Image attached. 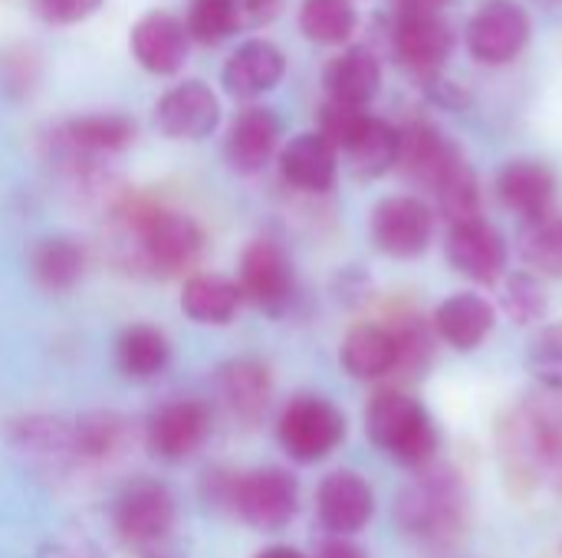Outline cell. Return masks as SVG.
<instances>
[{
  "label": "cell",
  "instance_id": "d4e9b609",
  "mask_svg": "<svg viewBox=\"0 0 562 558\" xmlns=\"http://www.w3.org/2000/svg\"><path fill=\"white\" fill-rule=\"evenodd\" d=\"M217 391L234 418L244 424H257L273 398L270 368L260 358H231L217 368Z\"/></svg>",
  "mask_w": 562,
  "mask_h": 558
},
{
  "label": "cell",
  "instance_id": "836d02e7",
  "mask_svg": "<svg viewBox=\"0 0 562 558\" xmlns=\"http://www.w3.org/2000/svg\"><path fill=\"white\" fill-rule=\"evenodd\" d=\"M10 437H13V447L30 457H43L53 464L76 457L72 424H66L59 418H23L10 428Z\"/></svg>",
  "mask_w": 562,
  "mask_h": 558
},
{
  "label": "cell",
  "instance_id": "cb8c5ba5",
  "mask_svg": "<svg viewBox=\"0 0 562 558\" xmlns=\"http://www.w3.org/2000/svg\"><path fill=\"white\" fill-rule=\"evenodd\" d=\"M497 197L504 201L507 210L520 214L524 220H537L550 214L553 197H557V178L543 161L533 158H517L504 164L497 174Z\"/></svg>",
  "mask_w": 562,
  "mask_h": 558
},
{
  "label": "cell",
  "instance_id": "6da1fadb",
  "mask_svg": "<svg viewBox=\"0 0 562 558\" xmlns=\"http://www.w3.org/2000/svg\"><path fill=\"white\" fill-rule=\"evenodd\" d=\"M497 457L510 493H562V395L520 401L497 428Z\"/></svg>",
  "mask_w": 562,
  "mask_h": 558
},
{
  "label": "cell",
  "instance_id": "74e56055",
  "mask_svg": "<svg viewBox=\"0 0 562 558\" xmlns=\"http://www.w3.org/2000/svg\"><path fill=\"white\" fill-rule=\"evenodd\" d=\"M501 309L517 326H540L550 312V299L533 273H510L501 286Z\"/></svg>",
  "mask_w": 562,
  "mask_h": 558
},
{
  "label": "cell",
  "instance_id": "f1b7e54d",
  "mask_svg": "<svg viewBox=\"0 0 562 558\" xmlns=\"http://www.w3.org/2000/svg\"><path fill=\"white\" fill-rule=\"evenodd\" d=\"M359 178H382L398 164V128L379 115H366L362 128L342 151Z\"/></svg>",
  "mask_w": 562,
  "mask_h": 558
},
{
  "label": "cell",
  "instance_id": "603a6c76",
  "mask_svg": "<svg viewBox=\"0 0 562 558\" xmlns=\"http://www.w3.org/2000/svg\"><path fill=\"white\" fill-rule=\"evenodd\" d=\"M379 86H382V66H379V56L369 46L342 49L336 59L326 62L323 89H326L329 102L366 109L379 95Z\"/></svg>",
  "mask_w": 562,
  "mask_h": 558
},
{
  "label": "cell",
  "instance_id": "8d00e7d4",
  "mask_svg": "<svg viewBox=\"0 0 562 558\" xmlns=\"http://www.w3.org/2000/svg\"><path fill=\"white\" fill-rule=\"evenodd\" d=\"M125 441V421L112 411L86 414L72 424V447L79 460H102L112 457Z\"/></svg>",
  "mask_w": 562,
  "mask_h": 558
},
{
  "label": "cell",
  "instance_id": "5b68a950",
  "mask_svg": "<svg viewBox=\"0 0 562 558\" xmlns=\"http://www.w3.org/2000/svg\"><path fill=\"white\" fill-rule=\"evenodd\" d=\"M224 500L247 526L260 533H280L300 513V483L283 467H257L250 474L231 477Z\"/></svg>",
  "mask_w": 562,
  "mask_h": 558
},
{
  "label": "cell",
  "instance_id": "9a60e30c",
  "mask_svg": "<svg viewBox=\"0 0 562 558\" xmlns=\"http://www.w3.org/2000/svg\"><path fill=\"white\" fill-rule=\"evenodd\" d=\"M445 257L461 276L491 286L507 270V240L484 217L451 224L448 240H445Z\"/></svg>",
  "mask_w": 562,
  "mask_h": 558
},
{
  "label": "cell",
  "instance_id": "b9f144b4",
  "mask_svg": "<svg viewBox=\"0 0 562 558\" xmlns=\"http://www.w3.org/2000/svg\"><path fill=\"white\" fill-rule=\"evenodd\" d=\"M240 3V13H244V26H260V23H270L283 0H237Z\"/></svg>",
  "mask_w": 562,
  "mask_h": 558
},
{
  "label": "cell",
  "instance_id": "44dd1931",
  "mask_svg": "<svg viewBox=\"0 0 562 558\" xmlns=\"http://www.w3.org/2000/svg\"><path fill=\"white\" fill-rule=\"evenodd\" d=\"M494 306L477 293H454L431 316L435 335L454 352H474L477 345H484V339L494 332Z\"/></svg>",
  "mask_w": 562,
  "mask_h": 558
},
{
  "label": "cell",
  "instance_id": "30bf717a",
  "mask_svg": "<svg viewBox=\"0 0 562 558\" xmlns=\"http://www.w3.org/2000/svg\"><path fill=\"white\" fill-rule=\"evenodd\" d=\"M372 243L395 260L422 257L435 240V210L408 194H395L375 204L369 220Z\"/></svg>",
  "mask_w": 562,
  "mask_h": 558
},
{
  "label": "cell",
  "instance_id": "d6a6232c",
  "mask_svg": "<svg viewBox=\"0 0 562 558\" xmlns=\"http://www.w3.org/2000/svg\"><path fill=\"white\" fill-rule=\"evenodd\" d=\"M438 210L451 220V224H464V220H477L481 217V187H477V174L474 168L464 161V155L438 178V184L431 187Z\"/></svg>",
  "mask_w": 562,
  "mask_h": 558
},
{
  "label": "cell",
  "instance_id": "7c38bea8",
  "mask_svg": "<svg viewBox=\"0 0 562 558\" xmlns=\"http://www.w3.org/2000/svg\"><path fill=\"white\" fill-rule=\"evenodd\" d=\"M464 39L477 62H487V66L510 62L530 43V16L520 3L491 0L471 16Z\"/></svg>",
  "mask_w": 562,
  "mask_h": 558
},
{
  "label": "cell",
  "instance_id": "1f68e13d",
  "mask_svg": "<svg viewBox=\"0 0 562 558\" xmlns=\"http://www.w3.org/2000/svg\"><path fill=\"white\" fill-rule=\"evenodd\" d=\"M520 257L524 263L550 280L562 276V214H543L527 220L520 230Z\"/></svg>",
  "mask_w": 562,
  "mask_h": 558
},
{
  "label": "cell",
  "instance_id": "5bb4252c",
  "mask_svg": "<svg viewBox=\"0 0 562 558\" xmlns=\"http://www.w3.org/2000/svg\"><path fill=\"white\" fill-rule=\"evenodd\" d=\"M375 513V493L356 470H333L316 490V516L336 539H349L369 526Z\"/></svg>",
  "mask_w": 562,
  "mask_h": 558
},
{
  "label": "cell",
  "instance_id": "7a4b0ae2",
  "mask_svg": "<svg viewBox=\"0 0 562 558\" xmlns=\"http://www.w3.org/2000/svg\"><path fill=\"white\" fill-rule=\"evenodd\" d=\"M468 516H471L468 487L461 474L448 464L422 467L395 503V520L402 533L438 549H448L464 536Z\"/></svg>",
  "mask_w": 562,
  "mask_h": 558
},
{
  "label": "cell",
  "instance_id": "4316f807",
  "mask_svg": "<svg viewBox=\"0 0 562 558\" xmlns=\"http://www.w3.org/2000/svg\"><path fill=\"white\" fill-rule=\"evenodd\" d=\"M339 362L349 378L359 382H379L395 372V339L389 326L379 322H359L346 332Z\"/></svg>",
  "mask_w": 562,
  "mask_h": 558
},
{
  "label": "cell",
  "instance_id": "8fae6325",
  "mask_svg": "<svg viewBox=\"0 0 562 558\" xmlns=\"http://www.w3.org/2000/svg\"><path fill=\"white\" fill-rule=\"evenodd\" d=\"M207 434H211V408L201 398H171L158 411H151L145 424L148 451L168 464L198 454Z\"/></svg>",
  "mask_w": 562,
  "mask_h": 558
},
{
  "label": "cell",
  "instance_id": "f35d334b",
  "mask_svg": "<svg viewBox=\"0 0 562 558\" xmlns=\"http://www.w3.org/2000/svg\"><path fill=\"white\" fill-rule=\"evenodd\" d=\"M527 372L547 388L562 395V322L543 326L527 345Z\"/></svg>",
  "mask_w": 562,
  "mask_h": 558
},
{
  "label": "cell",
  "instance_id": "d6986e66",
  "mask_svg": "<svg viewBox=\"0 0 562 558\" xmlns=\"http://www.w3.org/2000/svg\"><path fill=\"white\" fill-rule=\"evenodd\" d=\"M283 72H286V56L280 53V46H273L270 39H250L227 56L221 82L234 99H257L277 89Z\"/></svg>",
  "mask_w": 562,
  "mask_h": 558
},
{
  "label": "cell",
  "instance_id": "52a82bcc",
  "mask_svg": "<svg viewBox=\"0 0 562 558\" xmlns=\"http://www.w3.org/2000/svg\"><path fill=\"white\" fill-rule=\"evenodd\" d=\"M237 273H240L237 286H240L244 299H250L257 309H263L270 316L290 312V306L296 299V273H293V260L286 257V250L277 240H270V237L250 240L240 253Z\"/></svg>",
  "mask_w": 562,
  "mask_h": 558
},
{
  "label": "cell",
  "instance_id": "ba28073f",
  "mask_svg": "<svg viewBox=\"0 0 562 558\" xmlns=\"http://www.w3.org/2000/svg\"><path fill=\"white\" fill-rule=\"evenodd\" d=\"M389 46L398 66L431 82L454 49V30L441 13H395L389 23Z\"/></svg>",
  "mask_w": 562,
  "mask_h": 558
},
{
  "label": "cell",
  "instance_id": "f6af8a7d",
  "mask_svg": "<svg viewBox=\"0 0 562 558\" xmlns=\"http://www.w3.org/2000/svg\"><path fill=\"white\" fill-rule=\"evenodd\" d=\"M257 558H306L300 549H293V546H270V549H263V553H257Z\"/></svg>",
  "mask_w": 562,
  "mask_h": 558
},
{
  "label": "cell",
  "instance_id": "ac0fdd59",
  "mask_svg": "<svg viewBox=\"0 0 562 558\" xmlns=\"http://www.w3.org/2000/svg\"><path fill=\"white\" fill-rule=\"evenodd\" d=\"M280 135H283L280 115L267 105H250L231 122L227 138H224V155L234 171L254 174L277 155Z\"/></svg>",
  "mask_w": 562,
  "mask_h": 558
},
{
  "label": "cell",
  "instance_id": "7402d4cb",
  "mask_svg": "<svg viewBox=\"0 0 562 558\" xmlns=\"http://www.w3.org/2000/svg\"><path fill=\"white\" fill-rule=\"evenodd\" d=\"M336 155L339 151L319 132L296 135L280 148V174L296 191L326 194L336 184V168H339Z\"/></svg>",
  "mask_w": 562,
  "mask_h": 558
},
{
  "label": "cell",
  "instance_id": "60d3db41",
  "mask_svg": "<svg viewBox=\"0 0 562 558\" xmlns=\"http://www.w3.org/2000/svg\"><path fill=\"white\" fill-rule=\"evenodd\" d=\"M33 7H36V13L46 23H53V26H72L79 20H89L102 7V0H33Z\"/></svg>",
  "mask_w": 562,
  "mask_h": 558
},
{
  "label": "cell",
  "instance_id": "d590c367",
  "mask_svg": "<svg viewBox=\"0 0 562 558\" xmlns=\"http://www.w3.org/2000/svg\"><path fill=\"white\" fill-rule=\"evenodd\" d=\"M188 36L214 46L227 36H234L244 26V13L237 0H191L188 3V16H184Z\"/></svg>",
  "mask_w": 562,
  "mask_h": 558
},
{
  "label": "cell",
  "instance_id": "8992f818",
  "mask_svg": "<svg viewBox=\"0 0 562 558\" xmlns=\"http://www.w3.org/2000/svg\"><path fill=\"white\" fill-rule=\"evenodd\" d=\"M277 441L290 460L319 464L346 441V418L323 395H296L277 418Z\"/></svg>",
  "mask_w": 562,
  "mask_h": 558
},
{
  "label": "cell",
  "instance_id": "7bdbcfd3",
  "mask_svg": "<svg viewBox=\"0 0 562 558\" xmlns=\"http://www.w3.org/2000/svg\"><path fill=\"white\" fill-rule=\"evenodd\" d=\"M313 558H366V553H362L356 543H349V539H336V536H329V539L316 549V556Z\"/></svg>",
  "mask_w": 562,
  "mask_h": 558
},
{
  "label": "cell",
  "instance_id": "4dcf8cb0",
  "mask_svg": "<svg viewBox=\"0 0 562 558\" xmlns=\"http://www.w3.org/2000/svg\"><path fill=\"white\" fill-rule=\"evenodd\" d=\"M359 26V13L352 0H303L300 7V30L323 46L349 43Z\"/></svg>",
  "mask_w": 562,
  "mask_h": 558
},
{
  "label": "cell",
  "instance_id": "bcb514c9",
  "mask_svg": "<svg viewBox=\"0 0 562 558\" xmlns=\"http://www.w3.org/2000/svg\"><path fill=\"white\" fill-rule=\"evenodd\" d=\"M547 3H562V0H547Z\"/></svg>",
  "mask_w": 562,
  "mask_h": 558
},
{
  "label": "cell",
  "instance_id": "ffe728a7",
  "mask_svg": "<svg viewBox=\"0 0 562 558\" xmlns=\"http://www.w3.org/2000/svg\"><path fill=\"white\" fill-rule=\"evenodd\" d=\"M461 158V148L448 141L435 125L415 118L405 128H398V164L412 181L425 184L428 191L438 184V178Z\"/></svg>",
  "mask_w": 562,
  "mask_h": 558
},
{
  "label": "cell",
  "instance_id": "ee69618b",
  "mask_svg": "<svg viewBox=\"0 0 562 558\" xmlns=\"http://www.w3.org/2000/svg\"><path fill=\"white\" fill-rule=\"evenodd\" d=\"M398 13H441L445 0H395Z\"/></svg>",
  "mask_w": 562,
  "mask_h": 558
},
{
  "label": "cell",
  "instance_id": "484cf974",
  "mask_svg": "<svg viewBox=\"0 0 562 558\" xmlns=\"http://www.w3.org/2000/svg\"><path fill=\"white\" fill-rule=\"evenodd\" d=\"M244 306L237 280L224 273H191L181 289V312L194 326H231Z\"/></svg>",
  "mask_w": 562,
  "mask_h": 558
},
{
  "label": "cell",
  "instance_id": "ab89813d",
  "mask_svg": "<svg viewBox=\"0 0 562 558\" xmlns=\"http://www.w3.org/2000/svg\"><path fill=\"white\" fill-rule=\"evenodd\" d=\"M366 109H352V105H339V102H326L319 112V135L336 148L346 151V145L356 138V132L366 122Z\"/></svg>",
  "mask_w": 562,
  "mask_h": 558
},
{
  "label": "cell",
  "instance_id": "277c9868",
  "mask_svg": "<svg viewBox=\"0 0 562 558\" xmlns=\"http://www.w3.org/2000/svg\"><path fill=\"white\" fill-rule=\"evenodd\" d=\"M122 217L138 250V263L155 276H178L191 270L204 253V230L191 214L155 204H132Z\"/></svg>",
  "mask_w": 562,
  "mask_h": 558
},
{
  "label": "cell",
  "instance_id": "e0dca14e",
  "mask_svg": "<svg viewBox=\"0 0 562 558\" xmlns=\"http://www.w3.org/2000/svg\"><path fill=\"white\" fill-rule=\"evenodd\" d=\"M135 141V122L115 112H89L66 118L56 128V145L69 161H92L119 155Z\"/></svg>",
  "mask_w": 562,
  "mask_h": 558
},
{
  "label": "cell",
  "instance_id": "4fadbf2b",
  "mask_svg": "<svg viewBox=\"0 0 562 558\" xmlns=\"http://www.w3.org/2000/svg\"><path fill=\"white\" fill-rule=\"evenodd\" d=\"M155 125L178 141H201L221 125V102L214 89L201 79H184L171 86L155 105Z\"/></svg>",
  "mask_w": 562,
  "mask_h": 558
},
{
  "label": "cell",
  "instance_id": "83f0119b",
  "mask_svg": "<svg viewBox=\"0 0 562 558\" xmlns=\"http://www.w3.org/2000/svg\"><path fill=\"white\" fill-rule=\"evenodd\" d=\"M171 362V345L168 335L148 322L128 326L119 342H115V365L125 378L132 382H151L158 378Z\"/></svg>",
  "mask_w": 562,
  "mask_h": 558
},
{
  "label": "cell",
  "instance_id": "e575fe53",
  "mask_svg": "<svg viewBox=\"0 0 562 558\" xmlns=\"http://www.w3.org/2000/svg\"><path fill=\"white\" fill-rule=\"evenodd\" d=\"M389 332L395 339V372L412 378L425 375V368L435 358V329L412 312L389 322Z\"/></svg>",
  "mask_w": 562,
  "mask_h": 558
},
{
  "label": "cell",
  "instance_id": "2e32d148",
  "mask_svg": "<svg viewBox=\"0 0 562 558\" xmlns=\"http://www.w3.org/2000/svg\"><path fill=\"white\" fill-rule=\"evenodd\" d=\"M132 56L138 66L151 76H171L188 62L191 36L184 20H178L168 10H151L132 26Z\"/></svg>",
  "mask_w": 562,
  "mask_h": 558
},
{
  "label": "cell",
  "instance_id": "3957f363",
  "mask_svg": "<svg viewBox=\"0 0 562 558\" xmlns=\"http://www.w3.org/2000/svg\"><path fill=\"white\" fill-rule=\"evenodd\" d=\"M366 434L389 460L422 470L435 464L438 428L428 408L402 388H382L366 408Z\"/></svg>",
  "mask_w": 562,
  "mask_h": 558
},
{
  "label": "cell",
  "instance_id": "f546056e",
  "mask_svg": "<svg viewBox=\"0 0 562 558\" xmlns=\"http://www.w3.org/2000/svg\"><path fill=\"white\" fill-rule=\"evenodd\" d=\"M86 250L72 237H46L33 250V276L49 293H66L82 280Z\"/></svg>",
  "mask_w": 562,
  "mask_h": 558
},
{
  "label": "cell",
  "instance_id": "9c48e42d",
  "mask_svg": "<svg viewBox=\"0 0 562 558\" xmlns=\"http://www.w3.org/2000/svg\"><path fill=\"white\" fill-rule=\"evenodd\" d=\"M112 526L128 546H155L175 526V497L158 480H132L112 506Z\"/></svg>",
  "mask_w": 562,
  "mask_h": 558
}]
</instances>
